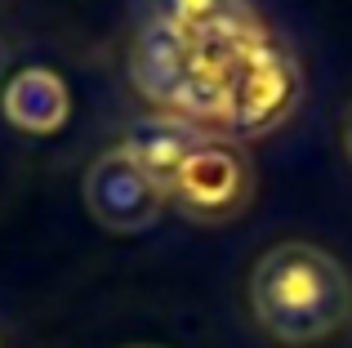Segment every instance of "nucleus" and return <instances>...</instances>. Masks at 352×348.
Listing matches in <instances>:
<instances>
[{
    "instance_id": "1",
    "label": "nucleus",
    "mask_w": 352,
    "mask_h": 348,
    "mask_svg": "<svg viewBox=\"0 0 352 348\" xmlns=\"http://www.w3.org/2000/svg\"><path fill=\"white\" fill-rule=\"evenodd\" d=\"M254 322L281 344H321L352 317V277L312 241H281L250 272Z\"/></svg>"
},
{
    "instance_id": "2",
    "label": "nucleus",
    "mask_w": 352,
    "mask_h": 348,
    "mask_svg": "<svg viewBox=\"0 0 352 348\" xmlns=\"http://www.w3.org/2000/svg\"><path fill=\"white\" fill-rule=\"evenodd\" d=\"M201 63H214L223 67L228 80V116L223 130L236 139H258V134H272L276 125H285L299 112L303 98V67L294 58V50L263 32H254L250 41H241L236 50L214 54V50H197Z\"/></svg>"
},
{
    "instance_id": "3",
    "label": "nucleus",
    "mask_w": 352,
    "mask_h": 348,
    "mask_svg": "<svg viewBox=\"0 0 352 348\" xmlns=\"http://www.w3.org/2000/svg\"><path fill=\"white\" fill-rule=\"evenodd\" d=\"M254 201V161L228 134H210L170 188V206L188 224L219 228Z\"/></svg>"
},
{
    "instance_id": "4",
    "label": "nucleus",
    "mask_w": 352,
    "mask_h": 348,
    "mask_svg": "<svg viewBox=\"0 0 352 348\" xmlns=\"http://www.w3.org/2000/svg\"><path fill=\"white\" fill-rule=\"evenodd\" d=\"M165 188L152 183L125 148H107L85 170V206L107 232H147L165 210Z\"/></svg>"
},
{
    "instance_id": "5",
    "label": "nucleus",
    "mask_w": 352,
    "mask_h": 348,
    "mask_svg": "<svg viewBox=\"0 0 352 348\" xmlns=\"http://www.w3.org/2000/svg\"><path fill=\"white\" fill-rule=\"evenodd\" d=\"M192 72H197V45L192 36H183L179 27L161 23V18H147L134 36V50H129V80L143 98H152L165 112H183V98H188Z\"/></svg>"
},
{
    "instance_id": "6",
    "label": "nucleus",
    "mask_w": 352,
    "mask_h": 348,
    "mask_svg": "<svg viewBox=\"0 0 352 348\" xmlns=\"http://www.w3.org/2000/svg\"><path fill=\"white\" fill-rule=\"evenodd\" d=\"M206 139L210 134L201 130L197 121H188V116H179V112H156V116H138L125 130L120 148H125V157L134 161L147 179L161 183L165 197H170L174 179L183 174V166L192 161V152Z\"/></svg>"
},
{
    "instance_id": "7",
    "label": "nucleus",
    "mask_w": 352,
    "mask_h": 348,
    "mask_svg": "<svg viewBox=\"0 0 352 348\" xmlns=\"http://www.w3.org/2000/svg\"><path fill=\"white\" fill-rule=\"evenodd\" d=\"M0 107H5V121L23 134H58L67 125L72 112V94L63 85L58 72L50 67H23L18 76L5 80V94H0Z\"/></svg>"
},
{
    "instance_id": "8",
    "label": "nucleus",
    "mask_w": 352,
    "mask_h": 348,
    "mask_svg": "<svg viewBox=\"0 0 352 348\" xmlns=\"http://www.w3.org/2000/svg\"><path fill=\"white\" fill-rule=\"evenodd\" d=\"M152 18H161V23H170V27H179L183 36H206V32H214L219 23H223L228 14L241 5V0H152Z\"/></svg>"
},
{
    "instance_id": "9",
    "label": "nucleus",
    "mask_w": 352,
    "mask_h": 348,
    "mask_svg": "<svg viewBox=\"0 0 352 348\" xmlns=\"http://www.w3.org/2000/svg\"><path fill=\"white\" fill-rule=\"evenodd\" d=\"M344 148H348V157H352V103H348V112H344Z\"/></svg>"
},
{
    "instance_id": "10",
    "label": "nucleus",
    "mask_w": 352,
    "mask_h": 348,
    "mask_svg": "<svg viewBox=\"0 0 352 348\" xmlns=\"http://www.w3.org/2000/svg\"><path fill=\"white\" fill-rule=\"evenodd\" d=\"M5 72H9V45H5V36H0V85H5Z\"/></svg>"
}]
</instances>
